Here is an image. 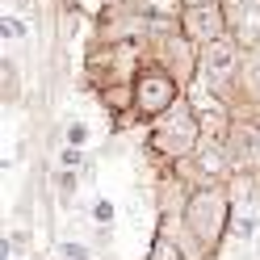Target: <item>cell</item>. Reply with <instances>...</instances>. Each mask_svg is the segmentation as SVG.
<instances>
[{"label": "cell", "mask_w": 260, "mask_h": 260, "mask_svg": "<svg viewBox=\"0 0 260 260\" xmlns=\"http://www.w3.org/2000/svg\"><path fill=\"white\" fill-rule=\"evenodd\" d=\"M231 68H235V46L222 42V38H214V42H210V51H206V72H210V80H222Z\"/></svg>", "instance_id": "obj_1"}, {"label": "cell", "mask_w": 260, "mask_h": 260, "mask_svg": "<svg viewBox=\"0 0 260 260\" xmlns=\"http://www.w3.org/2000/svg\"><path fill=\"white\" fill-rule=\"evenodd\" d=\"M189 139H193V122H189V118H181L172 130L164 126V130L155 135V147H159V151H172V155H181V151L189 147Z\"/></svg>", "instance_id": "obj_2"}, {"label": "cell", "mask_w": 260, "mask_h": 260, "mask_svg": "<svg viewBox=\"0 0 260 260\" xmlns=\"http://www.w3.org/2000/svg\"><path fill=\"white\" fill-rule=\"evenodd\" d=\"M139 96H143V109H164V105H172V84L164 76H147L139 84Z\"/></svg>", "instance_id": "obj_3"}, {"label": "cell", "mask_w": 260, "mask_h": 260, "mask_svg": "<svg viewBox=\"0 0 260 260\" xmlns=\"http://www.w3.org/2000/svg\"><path fill=\"white\" fill-rule=\"evenodd\" d=\"M193 231L206 235V239L218 231V198H198L193 202Z\"/></svg>", "instance_id": "obj_4"}, {"label": "cell", "mask_w": 260, "mask_h": 260, "mask_svg": "<svg viewBox=\"0 0 260 260\" xmlns=\"http://www.w3.org/2000/svg\"><path fill=\"white\" fill-rule=\"evenodd\" d=\"M189 29H193V34H206V38H218V13L193 9V13H189Z\"/></svg>", "instance_id": "obj_5"}, {"label": "cell", "mask_w": 260, "mask_h": 260, "mask_svg": "<svg viewBox=\"0 0 260 260\" xmlns=\"http://www.w3.org/2000/svg\"><path fill=\"white\" fill-rule=\"evenodd\" d=\"M92 218H96V222H109V218H113V202L96 198V202H92Z\"/></svg>", "instance_id": "obj_6"}, {"label": "cell", "mask_w": 260, "mask_h": 260, "mask_svg": "<svg viewBox=\"0 0 260 260\" xmlns=\"http://www.w3.org/2000/svg\"><path fill=\"white\" fill-rule=\"evenodd\" d=\"M84 139H88V126H80V122H76V126L68 130V143H72V147H80Z\"/></svg>", "instance_id": "obj_7"}, {"label": "cell", "mask_w": 260, "mask_h": 260, "mask_svg": "<svg viewBox=\"0 0 260 260\" xmlns=\"http://www.w3.org/2000/svg\"><path fill=\"white\" fill-rule=\"evenodd\" d=\"M5 34H13V38H21V25L13 21V17H5Z\"/></svg>", "instance_id": "obj_8"}, {"label": "cell", "mask_w": 260, "mask_h": 260, "mask_svg": "<svg viewBox=\"0 0 260 260\" xmlns=\"http://www.w3.org/2000/svg\"><path fill=\"white\" fill-rule=\"evenodd\" d=\"M63 256H72V260H84L88 252H84V248H76V243H72V248H63Z\"/></svg>", "instance_id": "obj_9"}]
</instances>
